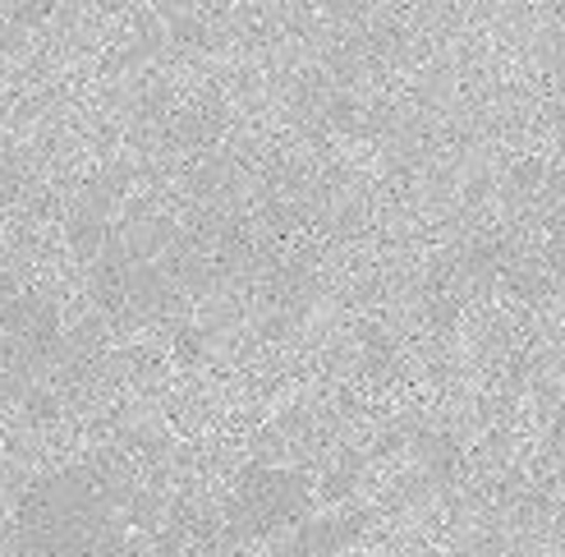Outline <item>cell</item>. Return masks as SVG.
I'll use <instances>...</instances> for the list:
<instances>
[{"label":"cell","mask_w":565,"mask_h":557,"mask_svg":"<svg viewBox=\"0 0 565 557\" xmlns=\"http://www.w3.org/2000/svg\"><path fill=\"white\" fill-rule=\"evenodd\" d=\"M308 480L280 465H248L225 503V530L235 539H263L295 525L308 512Z\"/></svg>","instance_id":"cell-2"},{"label":"cell","mask_w":565,"mask_h":557,"mask_svg":"<svg viewBox=\"0 0 565 557\" xmlns=\"http://www.w3.org/2000/svg\"><path fill=\"white\" fill-rule=\"evenodd\" d=\"M552 259L565 263V227H556V240H552Z\"/></svg>","instance_id":"cell-4"},{"label":"cell","mask_w":565,"mask_h":557,"mask_svg":"<svg viewBox=\"0 0 565 557\" xmlns=\"http://www.w3.org/2000/svg\"><path fill=\"white\" fill-rule=\"evenodd\" d=\"M106 539V497L88 470L46 475L19 497L14 557H93Z\"/></svg>","instance_id":"cell-1"},{"label":"cell","mask_w":565,"mask_h":557,"mask_svg":"<svg viewBox=\"0 0 565 557\" xmlns=\"http://www.w3.org/2000/svg\"><path fill=\"white\" fill-rule=\"evenodd\" d=\"M322 10H331V14H359V6L363 0H318Z\"/></svg>","instance_id":"cell-3"}]
</instances>
